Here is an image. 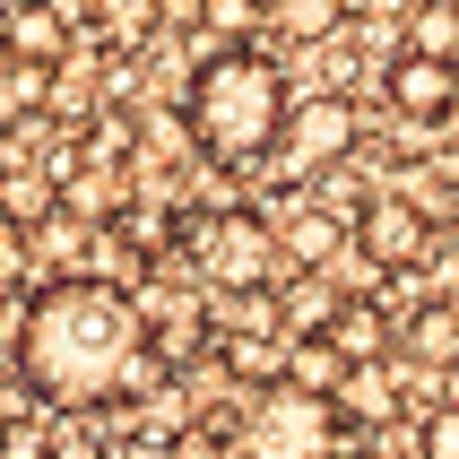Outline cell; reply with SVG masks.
<instances>
[{"instance_id": "cell-1", "label": "cell", "mask_w": 459, "mask_h": 459, "mask_svg": "<svg viewBox=\"0 0 459 459\" xmlns=\"http://www.w3.org/2000/svg\"><path fill=\"white\" fill-rule=\"evenodd\" d=\"M18 373L44 408H122L165 390V347L113 278H52L18 312Z\"/></svg>"}, {"instance_id": "cell-2", "label": "cell", "mask_w": 459, "mask_h": 459, "mask_svg": "<svg viewBox=\"0 0 459 459\" xmlns=\"http://www.w3.org/2000/svg\"><path fill=\"white\" fill-rule=\"evenodd\" d=\"M286 70L269 61V52L252 44H226L208 52L200 70H191V96H182V122H191V139H200L217 165H252V156L278 148L286 130Z\"/></svg>"}, {"instance_id": "cell-3", "label": "cell", "mask_w": 459, "mask_h": 459, "mask_svg": "<svg viewBox=\"0 0 459 459\" xmlns=\"http://www.w3.org/2000/svg\"><path fill=\"white\" fill-rule=\"evenodd\" d=\"M338 442H347L338 399L295 390V382L252 390L243 416H234V459H338Z\"/></svg>"}, {"instance_id": "cell-4", "label": "cell", "mask_w": 459, "mask_h": 459, "mask_svg": "<svg viewBox=\"0 0 459 459\" xmlns=\"http://www.w3.org/2000/svg\"><path fill=\"white\" fill-rule=\"evenodd\" d=\"M182 260H191L200 286H217V295H278V278H286L278 226H269L260 208H217L200 226H182Z\"/></svg>"}, {"instance_id": "cell-5", "label": "cell", "mask_w": 459, "mask_h": 459, "mask_svg": "<svg viewBox=\"0 0 459 459\" xmlns=\"http://www.w3.org/2000/svg\"><path fill=\"white\" fill-rule=\"evenodd\" d=\"M425 243H434V217L408 200V191H373V200L356 208V252L382 260V269H425Z\"/></svg>"}, {"instance_id": "cell-6", "label": "cell", "mask_w": 459, "mask_h": 459, "mask_svg": "<svg viewBox=\"0 0 459 459\" xmlns=\"http://www.w3.org/2000/svg\"><path fill=\"white\" fill-rule=\"evenodd\" d=\"M356 148V113H347V96H304V104H286V130H278V148L295 174H321L330 156Z\"/></svg>"}, {"instance_id": "cell-7", "label": "cell", "mask_w": 459, "mask_h": 459, "mask_svg": "<svg viewBox=\"0 0 459 459\" xmlns=\"http://www.w3.org/2000/svg\"><path fill=\"white\" fill-rule=\"evenodd\" d=\"M390 113L416 130H442L459 113V87H451V61H425V52H399L390 61Z\"/></svg>"}, {"instance_id": "cell-8", "label": "cell", "mask_w": 459, "mask_h": 459, "mask_svg": "<svg viewBox=\"0 0 459 459\" xmlns=\"http://www.w3.org/2000/svg\"><path fill=\"white\" fill-rule=\"evenodd\" d=\"M338 304H347V295L330 286V269H286L278 295H269V321H278L286 338H321L338 321Z\"/></svg>"}, {"instance_id": "cell-9", "label": "cell", "mask_w": 459, "mask_h": 459, "mask_svg": "<svg viewBox=\"0 0 459 459\" xmlns=\"http://www.w3.org/2000/svg\"><path fill=\"white\" fill-rule=\"evenodd\" d=\"M347 243H356V217H338V208H295V217L278 226L286 269H330Z\"/></svg>"}, {"instance_id": "cell-10", "label": "cell", "mask_w": 459, "mask_h": 459, "mask_svg": "<svg viewBox=\"0 0 459 459\" xmlns=\"http://www.w3.org/2000/svg\"><path fill=\"white\" fill-rule=\"evenodd\" d=\"M0 217L18 234L52 226V217H61V182H52L44 165H9V174H0Z\"/></svg>"}, {"instance_id": "cell-11", "label": "cell", "mask_w": 459, "mask_h": 459, "mask_svg": "<svg viewBox=\"0 0 459 459\" xmlns=\"http://www.w3.org/2000/svg\"><path fill=\"white\" fill-rule=\"evenodd\" d=\"M321 338H330L338 356H347V373H356V364H382L399 330H390V312H382V304H338V321H330Z\"/></svg>"}, {"instance_id": "cell-12", "label": "cell", "mask_w": 459, "mask_h": 459, "mask_svg": "<svg viewBox=\"0 0 459 459\" xmlns=\"http://www.w3.org/2000/svg\"><path fill=\"white\" fill-rule=\"evenodd\" d=\"M408 52H425V61H459V0H408Z\"/></svg>"}, {"instance_id": "cell-13", "label": "cell", "mask_w": 459, "mask_h": 459, "mask_svg": "<svg viewBox=\"0 0 459 459\" xmlns=\"http://www.w3.org/2000/svg\"><path fill=\"white\" fill-rule=\"evenodd\" d=\"M44 104H52V61L0 52V122H18V113H44Z\"/></svg>"}, {"instance_id": "cell-14", "label": "cell", "mask_w": 459, "mask_h": 459, "mask_svg": "<svg viewBox=\"0 0 459 459\" xmlns=\"http://www.w3.org/2000/svg\"><path fill=\"white\" fill-rule=\"evenodd\" d=\"M217 364H226L243 390H269V382H286V364H278V338H260V330H234V338H217Z\"/></svg>"}, {"instance_id": "cell-15", "label": "cell", "mask_w": 459, "mask_h": 459, "mask_svg": "<svg viewBox=\"0 0 459 459\" xmlns=\"http://www.w3.org/2000/svg\"><path fill=\"white\" fill-rule=\"evenodd\" d=\"M399 347L425 364H459V312L451 304H425L416 321H399Z\"/></svg>"}, {"instance_id": "cell-16", "label": "cell", "mask_w": 459, "mask_h": 459, "mask_svg": "<svg viewBox=\"0 0 459 459\" xmlns=\"http://www.w3.org/2000/svg\"><path fill=\"white\" fill-rule=\"evenodd\" d=\"M286 382H295V390H321V399H338V382H347V356H338L330 338H295Z\"/></svg>"}, {"instance_id": "cell-17", "label": "cell", "mask_w": 459, "mask_h": 459, "mask_svg": "<svg viewBox=\"0 0 459 459\" xmlns=\"http://www.w3.org/2000/svg\"><path fill=\"white\" fill-rule=\"evenodd\" d=\"M148 26H156V0H96L104 44H148Z\"/></svg>"}, {"instance_id": "cell-18", "label": "cell", "mask_w": 459, "mask_h": 459, "mask_svg": "<svg viewBox=\"0 0 459 459\" xmlns=\"http://www.w3.org/2000/svg\"><path fill=\"white\" fill-rule=\"evenodd\" d=\"M200 18L217 26V35H260V26H269V0H200Z\"/></svg>"}, {"instance_id": "cell-19", "label": "cell", "mask_w": 459, "mask_h": 459, "mask_svg": "<svg viewBox=\"0 0 459 459\" xmlns=\"http://www.w3.org/2000/svg\"><path fill=\"white\" fill-rule=\"evenodd\" d=\"M416 451H425V459H459V399H442V408L425 416V434H416Z\"/></svg>"}, {"instance_id": "cell-20", "label": "cell", "mask_w": 459, "mask_h": 459, "mask_svg": "<svg viewBox=\"0 0 459 459\" xmlns=\"http://www.w3.org/2000/svg\"><path fill=\"white\" fill-rule=\"evenodd\" d=\"M330 9H338V0H286V9H269V18H278L286 35H321V26H330Z\"/></svg>"}, {"instance_id": "cell-21", "label": "cell", "mask_w": 459, "mask_h": 459, "mask_svg": "<svg viewBox=\"0 0 459 459\" xmlns=\"http://www.w3.org/2000/svg\"><path fill=\"white\" fill-rule=\"evenodd\" d=\"M0 459H52V451H44V442H9Z\"/></svg>"}, {"instance_id": "cell-22", "label": "cell", "mask_w": 459, "mask_h": 459, "mask_svg": "<svg viewBox=\"0 0 459 459\" xmlns=\"http://www.w3.org/2000/svg\"><path fill=\"white\" fill-rule=\"evenodd\" d=\"M174 459H200V442H191V451H174Z\"/></svg>"}, {"instance_id": "cell-23", "label": "cell", "mask_w": 459, "mask_h": 459, "mask_svg": "<svg viewBox=\"0 0 459 459\" xmlns=\"http://www.w3.org/2000/svg\"><path fill=\"white\" fill-rule=\"evenodd\" d=\"M451 87H459V61H451Z\"/></svg>"}, {"instance_id": "cell-24", "label": "cell", "mask_w": 459, "mask_h": 459, "mask_svg": "<svg viewBox=\"0 0 459 459\" xmlns=\"http://www.w3.org/2000/svg\"><path fill=\"white\" fill-rule=\"evenodd\" d=\"M0 26H9V9H0Z\"/></svg>"}, {"instance_id": "cell-25", "label": "cell", "mask_w": 459, "mask_h": 459, "mask_svg": "<svg viewBox=\"0 0 459 459\" xmlns=\"http://www.w3.org/2000/svg\"><path fill=\"white\" fill-rule=\"evenodd\" d=\"M0 451H9V434H0Z\"/></svg>"}]
</instances>
